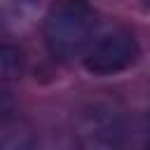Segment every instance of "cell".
<instances>
[{"mask_svg": "<svg viewBox=\"0 0 150 150\" xmlns=\"http://www.w3.org/2000/svg\"><path fill=\"white\" fill-rule=\"evenodd\" d=\"M141 54L136 35L124 26H105L96 28L87 49L82 52V63L94 75H117L136 63Z\"/></svg>", "mask_w": 150, "mask_h": 150, "instance_id": "2", "label": "cell"}, {"mask_svg": "<svg viewBox=\"0 0 150 150\" xmlns=\"http://www.w3.org/2000/svg\"><path fill=\"white\" fill-rule=\"evenodd\" d=\"M26 73V56L19 47L0 42V82L19 80Z\"/></svg>", "mask_w": 150, "mask_h": 150, "instance_id": "4", "label": "cell"}, {"mask_svg": "<svg viewBox=\"0 0 150 150\" xmlns=\"http://www.w3.org/2000/svg\"><path fill=\"white\" fill-rule=\"evenodd\" d=\"M96 28V12L89 0H52L42 21L45 45L59 61L80 59Z\"/></svg>", "mask_w": 150, "mask_h": 150, "instance_id": "1", "label": "cell"}, {"mask_svg": "<svg viewBox=\"0 0 150 150\" xmlns=\"http://www.w3.org/2000/svg\"><path fill=\"white\" fill-rule=\"evenodd\" d=\"M38 7V0H0V23L16 28L30 21L33 12Z\"/></svg>", "mask_w": 150, "mask_h": 150, "instance_id": "3", "label": "cell"}, {"mask_svg": "<svg viewBox=\"0 0 150 150\" xmlns=\"http://www.w3.org/2000/svg\"><path fill=\"white\" fill-rule=\"evenodd\" d=\"M12 112H14V101H12V96L0 87V124L7 122V120L12 117Z\"/></svg>", "mask_w": 150, "mask_h": 150, "instance_id": "5", "label": "cell"}]
</instances>
